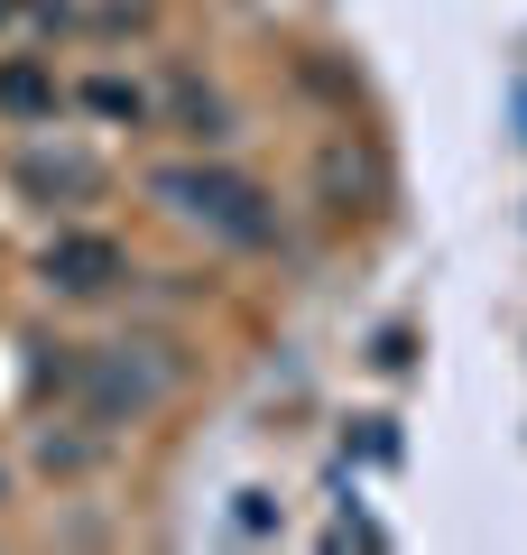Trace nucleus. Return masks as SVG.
Listing matches in <instances>:
<instances>
[{
	"mask_svg": "<svg viewBox=\"0 0 527 555\" xmlns=\"http://www.w3.org/2000/svg\"><path fill=\"white\" fill-rule=\"evenodd\" d=\"M157 204H176L185 222H204V232L222 241H269V195H259L250 177H232V167H167L157 177Z\"/></svg>",
	"mask_w": 527,
	"mask_h": 555,
	"instance_id": "1",
	"label": "nucleus"
},
{
	"mask_svg": "<svg viewBox=\"0 0 527 555\" xmlns=\"http://www.w3.org/2000/svg\"><path fill=\"white\" fill-rule=\"evenodd\" d=\"M38 278L56 287V297H102V287L130 278V259H120V241H102V232H56L47 259H38Z\"/></svg>",
	"mask_w": 527,
	"mask_h": 555,
	"instance_id": "2",
	"label": "nucleus"
},
{
	"mask_svg": "<svg viewBox=\"0 0 527 555\" xmlns=\"http://www.w3.org/2000/svg\"><path fill=\"white\" fill-rule=\"evenodd\" d=\"M157 389H167V379H157V371H139V361H130V343H112V352H93V361H83V408H93V426H120V416H139Z\"/></svg>",
	"mask_w": 527,
	"mask_h": 555,
	"instance_id": "3",
	"label": "nucleus"
},
{
	"mask_svg": "<svg viewBox=\"0 0 527 555\" xmlns=\"http://www.w3.org/2000/svg\"><path fill=\"white\" fill-rule=\"evenodd\" d=\"M20 185H28V195H93V185H102V167L93 158H83V149H20Z\"/></svg>",
	"mask_w": 527,
	"mask_h": 555,
	"instance_id": "4",
	"label": "nucleus"
},
{
	"mask_svg": "<svg viewBox=\"0 0 527 555\" xmlns=\"http://www.w3.org/2000/svg\"><path fill=\"white\" fill-rule=\"evenodd\" d=\"M0 112H56V75L47 65H0Z\"/></svg>",
	"mask_w": 527,
	"mask_h": 555,
	"instance_id": "5",
	"label": "nucleus"
},
{
	"mask_svg": "<svg viewBox=\"0 0 527 555\" xmlns=\"http://www.w3.org/2000/svg\"><path fill=\"white\" fill-rule=\"evenodd\" d=\"M333 546H389V537H380L371 518H351V509H343V518H333Z\"/></svg>",
	"mask_w": 527,
	"mask_h": 555,
	"instance_id": "6",
	"label": "nucleus"
},
{
	"mask_svg": "<svg viewBox=\"0 0 527 555\" xmlns=\"http://www.w3.org/2000/svg\"><path fill=\"white\" fill-rule=\"evenodd\" d=\"M0 491H10V473H0Z\"/></svg>",
	"mask_w": 527,
	"mask_h": 555,
	"instance_id": "7",
	"label": "nucleus"
}]
</instances>
